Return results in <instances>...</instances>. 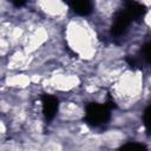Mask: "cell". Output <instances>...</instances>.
Here are the masks:
<instances>
[{
  "label": "cell",
  "instance_id": "obj_4",
  "mask_svg": "<svg viewBox=\"0 0 151 151\" xmlns=\"http://www.w3.org/2000/svg\"><path fill=\"white\" fill-rule=\"evenodd\" d=\"M124 12L131 18V20H137L144 17L146 8L143 4L136 0H125L124 4Z\"/></svg>",
  "mask_w": 151,
  "mask_h": 151
},
{
  "label": "cell",
  "instance_id": "obj_1",
  "mask_svg": "<svg viewBox=\"0 0 151 151\" xmlns=\"http://www.w3.org/2000/svg\"><path fill=\"white\" fill-rule=\"evenodd\" d=\"M111 107L107 104L90 103L85 107V120L88 125L93 127H99L110 120Z\"/></svg>",
  "mask_w": 151,
  "mask_h": 151
},
{
  "label": "cell",
  "instance_id": "obj_9",
  "mask_svg": "<svg viewBox=\"0 0 151 151\" xmlns=\"http://www.w3.org/2000/svg\"><path fill=\"white\" fill-rule=\"evenodd\" d=\"M12 2L14 4V6L17 7H21L25 4V0H12Z\"/></svg>",
  "mask_w": 151,
  "mask_h": 151
},
{
  "label": "cell",
  "instance_id": "obj_5",
  "mask_svg": "<svg viewBox=\"0 0 151 151\" xmlns=\"http://www.w3.org/2000/svg\"><path fill=\"white\" fill-rule=\"evenodd\" d=\"M71 9L79 15H88L92 12V1L91 0H65Z\"/></svg>",
  "mask_w": 151,
  "mask_h": 151
},
{
  "label": "cell",
  "instance_id": "obj_6",
  "mask_svg": "<svg viewBox=\"0 0 151 151\" xmlns=\"http://www.w3.org/2000/svg\"><path fill=\"white\" fill-rule=\"evenodd\" d=\"M143 120H144V125H145L146 131L149 133H151V105H149L146 107V110L144 111Z\"/></svg>",
  "mask_w": 151,
  "mask_h": 151
},
{
  "label": "cell",
  "instance_id": "obj_8",
  "mask_svg": "<svg viewBox=\"0 0 151 151\" xmlns=\"http://www.w3.org/2000/svg\"><path fill=\"white\" fill-rule=\"evenodd\" d=\"M122 150H146V146L139 143H127L120 147Z\"/></svg>",
  "mask_w": 151,
  "mask_h": 151
},
{
  "label": "cell",
  "instance_id": "obj_3",
  "mask_svg": "<svg viewBox=\"0 0 151 151\" xmlns=\"http://www.w3.org/2000/svg\"><path fill=\"white\" fill-rule=\"evenodd\" d=\"M131 21H132L131 18L124 11L117 13V15L114 17L113 24L111 26V33H112V35L118 37V35L124 34L127 31V27L131 24Z\"/></svg>",
  "mask_w": 151,
  "mask_h": 151
},
{
  "label": "cell",
  "instance_id": "obj_7",
  "mask_svg": "<svg viewBox=\"0 0 151 151\" xmlns=\"http://www.w3.org/2000/svg\"><path fill=\"white\" fill-rule=\"evenodd\" d=\"M142 53H143V57L144 59L146 60V63L151 64V40L149 42H146L143 48H142Z\"/></svg>",
  "mask_w": 151,
  "mask_h": 151
},
{
  "label": "cell",
  "instance_id": "obj_2",
  "mask_svg": "<svg viewBox=\"0 0 151 151\" xmlns=\"http://www.w3.org/2000/svg\"><path fill=\"white\" fill-rule=\"evenodd\" d=\"M41 104H42V113L46 120H52L59 109V101L55 97L51 94H44L41 98Z\"/></svg>",
  "mask_w": 151,
  "mask_h": 151
}]
</instances>
